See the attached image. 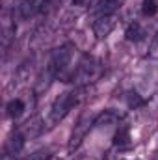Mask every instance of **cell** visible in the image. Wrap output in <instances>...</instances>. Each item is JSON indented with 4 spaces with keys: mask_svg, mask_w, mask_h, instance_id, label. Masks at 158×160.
Wrapping results in <instances>:
<instances>
[{
    "mask_svg": "<svg viewBox=\"0 0 158 160\" xmlns=\"http://www.w3.org/2000/svg\"><path fill=\"white\" fill-rule=\"evenodd\" d=\"M82 88H77V89H69V91H63L62 95H58L50 106V114H48V119H47V125L48 127H54L58 125L60 121L65 119V116L77 106L82 99Z\"/></svg>",
    "mask_w": 158,
    "mask_h": 160,
    "instance_id": "obj_1",
    "label": "cell"
},
{
    "mask_svg": "<svg viewBox=\"0 0 158 160\" xmlns=\"http://www.w3.org/2000/svg\"><path fill=\"white\" fill-rule=\"evenodd\" d=\"M119 121V116L114 110H104L102 114H99L95 118V128H102V127H110V125H116Z\"/></svg>",
    "mask_w": 158,
    "mask_h": 160,
    "instance_id": "obj_10",
    "label": "cell"
},
{
    "mask_svg": "<svg viewBox=\"0 0 158 160\" xmlns=\"http://www.w3.org/2000/svg\"><path fill=\"white\" fill-rule=\"evenodd\" d=\"M125 0H97V4L91 8V15L95 19L106 17V15H116L119 8L123 6Z\"/></svg>",
    "mask_w": 158,
    "mask_h": 160,
    "instance_id": "obj_8",
    "label": "cell"
},
{
    "mask_svg": "<svg viewBox=\"0 0 158 160\" xmlns=\"http://www.w3.org/2000/svg\"><path fill=\"white\" fill-rule=\"evenodd\" d=\"M93 0H73V4L75 6H80V8H86V6H89Z\"/></svg>",
    "mask_w": 158,
    "mask_h": 160,
    "instance_id": "obj_18",
    "label": "cell"
},
{
    "mask_svg": "<svg viewBox=\"0 0 158 160\" xmlns=\"http://www.w3.org/2000/svg\"><path fill=\"white\" fill-rule=\"evenodd\" d=\"M48 157H50L48 149H37V151H34L32 155H28L24 160H47Z\"/></svg>",
    "mask_w": 158,
    "mask_h": 160,
    "instance_id": "obj_16",
    "label": "cell"
},
{
    "mask_svg": "<svg viewBox=\"0 0 158 160\" xmlns=\"http://www.w3.org/2000/svg\"><path fill=\"white\" fill-rule=\"evenodd\" d=\"M141 13L143 17H153L158 13V2L156 0H143L141 2Z\"/></svg>",
    "mask_w": 158,
    "mask_h": 160,
    "instance_id": "obj_14",
    "label": "cell"
},
{
    "mask_svg": "<svg viewBox=\"0 0 158 160\" xmlns=\"http://www.w3.org/2000/svg\"><path fill=\"white\" fill-rule=\"evenodd\" d=\"M43 128H45V121L41 119L39 116H34V118H30V119L26 121L24 125H22V128H21V132L26 136V140L30 138H36V136H39L41 132H43Z\"/></svg>",
    "mask_w": 158,
    "mask_h": 160,
    "instance_id": "obj_9",
    "label": "cell"
},
{
    "mask_svg": "<svg viewBox=\"0 0 158 160\" xmlns=\"http://www.w3.org/2000/svg\"><path fill=\"white\" fill-rule=\"evenodd\" d=\"M52 4V0H22L17 6V17L19 19H32L36 15H39L43 11H47V8Z\"/></svg>",
    "mask_w": 158,
    "mask_h": 160,
    "instance_id": "obj_5",
    "label": "cell"
},
{
    "mask_svg": "<svg viewBox=\"0 0 158 160\" xmlns=\"http://www.w3.org/2000/svg\"><path fill=\"white\" fill-rule=\"evenodd\" d=\"M149 58H151V60H156V62H158V34L153 38L151 45H149Z\"/></svg>",
    "mask_w": 158,
    "mask_h": 160,
    "instance_id": "obj_17",
    "label": "cell"
},
{
    "mask_svg": "<svg viewBox=\"0 0 158 160\" xmlns=\"http://www.w3.org/2000/svg\"><path fill=\"white\" fill-rule=\"evenodd\" d=\"M47 160H62V158H58V157H54V155H50V157H48Z\"/></svg>",
    "mask_w": 158,
    "mask_h": 160,
    "instance_id": "obj_19",
    "label": "cell"
},
{
    "mask_svg": "<svg viewBox=\"0 0 158 160\" xmlns=\"http://www.w3.org/2000/svg\"><path fill=\"white\" fill-rule=\"evenodd\" d=\"M93 125H95V118H91L87 112L80 116V119L77 121V125H75V128H73L71 140H69V151L78 149L80 143L86 140V136H87V132L91 130V127H93Z\"/></svg>",
    "mask_w": 158,
    "mask_h": 160,
    "instance_id": "obj_4",
    "label": "cell"
},
{
    "mask_svg": "<svg viewBox=\"0 0 158 160\" xmlns=\"http://www.w3.org/2000/svg\"><path fill=\"white\" fill-rule=\"evenodd\" d=\"M143 36H145V32H143V28H141L140 22H130V24L126 26L125 38L128 41H140V39H143Z\"/></svg>",
    "mask_w": 158,
    "mask_h": 160,
    "instance_id": "obj_12",
    "label": "cell"
},
{
    "mask_svg": "<svg viewBox=\"0 0 158 160\" xmlns=\"http://www.w3.org/2000/svg\"><path fill=\"white\" fill-rule=\"evenodd\" d=\"M22 112H24V101H22V99H11V101L7 102V106H6V114H7L11 119L21 118Z\"/></svg>",
    "mask_w": 158,
    "mask_h": 160,
    "instance_id": "obj_11",
    "label": "cell"
},
{
    "mask_svg": "<svg viewBox=\"0 0 158 160\" xmlns=\"http://www.w3.org/2000/svg\"><path fill=\"white\" fill-rule=\"evenodd\" d=\"M24 142H26V136H24L21 130H15V132L7 138L6 147H4L6 160L7 158H15L17 155H21V151L24 149Z\"/></svg>",
    "mask_w": 158,
    "mask_h": 160,
    "instance_id": "obj_7",
    "label": "cell"
},
{
    "mask_svg": "<svg viewBox=\"0 0 158 160\" xmlns=\"http://www.w3.org/2000/svg\"><path fill=\"white\" fill-rule=\"evenodd\" d=\"M102 71H104V67H102V63H101L97 58L86 56V58H82V62L78 63V67H77V71H75V77H73V78H75V84H77L78 88L89 86V84H93L95 80L101 78Z\"/></svg>",
    "mask_w": 158,
    "mask_h": 160,
    "instance_id": "obj_2",
    "label": "cell"
},
{
    "mask_svg": "<svg viewBox=\"0 0 158 160\" xmlns=\"http://www.w3.org/2000/svg\"><path fill=\"white\" fill-rule=\"evenodd\" d=\"M126 102H128V106L134 108V110L145 104V101H143V99L140 97V93H136V91H128V95H126Z\"/></svg>",
    "mask_w": 158,
    "mask_h": 160,
    "instance_id": "obj_15",
    "label": "cell"
},
{
    "mask_svg": "<svg viewBox=\"0 0 158 160\" xmlns=\"http://www.w3.org/2000/svg\"><path fill=\"white\" fill-rule=\"evenodd\" d=\"M128 143H130V132H128V128L126 127H119V130L116 132V136H114V145L119 147V149H123Z\"/></svg>",
    "mask_w": 158,
    "mask_h": 160,
    "instance_id": "obj_13",
    "label": "cell"
},
{
    "mask_svg": "<svg viewBox=\"0 0 158 160\" xmlns=\"http://www.w3.org/2000/svg\"><path fill=\"white\" fill-rule=\"evenodd\" d=\"M117 26V15H106L93 21V34L97 39H106Z\"/></svg>",
    "mask_w": 158,
    "mask_h": 160,
    "instance_id": "obj_6",
    "label": "cell"
},
{
    "mask_svg": "<svg viewBox=\"0 0 158 160\" xmlns=\"http://www.w3.org/2000/svg\"><path fill=\"white\" fill-rule=\"evenodd\" d=\"M73 45H69V43H65V45H62V47H58V48H54L52 50V54H50V60H48V65H47V71L54 77V78H58L65 69H67V65L71 63V58H73Z\"/></svg>",
    "mask_w": 158,
    "mask_h": 160,
    "instance_id": "obj_3",
    "label": "cell"
}]
</instances>
